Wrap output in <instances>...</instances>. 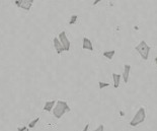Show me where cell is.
Wrapping results in <instances>:
<instances>
[{"mask_svg":"<svg viewBox=\"0 0 157 131\" xmlns=\"http://www.w3.org/2000/svg\"><path fill=\"white\" fill-rule=\"evenodd\" d=\"M154 60H155V63H156V64H157V57H156V58H155Z\"/></svg>","mask_w":157,"mask_h":131,"instance_id":"cell-19","label":"cell"},{"mask_svg":"<svg viewBox=\"0 0 157 131\" xmlns=\"http://www.w3.org/2000/svg\"><path fill=\"white\" fill-rule=\"evenodd\" d=\"M56 105V101H47L44 105V110L47 112H52Z\"/></svg>","mask_w":157,"mask_h":131,"instance_id":"cell-9","label":"cell"},{"mask_svg":"<svg viewBox=\"0 0 157 131\" xmlns=\"http://www.w3.org/2000/svg\"><path fill=\"white\" fill-rule=\"evenodd\" d=\"M70 111V107L65 101H56V105L53 109V115L57 119L62 118L66 113Z\"/></svg>","mask_w":157,"mask_h":131,"instance_id":"cell-1","label":"cell"},{"mask_svg":"<svg viewBox=\"0 0 157 131\" xmlns=\"http://www.w3.org/2000/svg\"><path fill=\"white\" fill-rule=\"evenodd\" d=\"M135 50L138 52V54L141 56V58L143 60H147L149 57V53L151 49H150V46L146 43V41L143 40V41H141L135 47Z\"/></svg>","mask_w":157,"mask_h":131,"instance_id":"cell-2","label":"cell"},{"mask_svg":"<svg viewBox=\"0 0 157 131\" xmlns=\"http://www.w3.org/2000/svg\"><path fill=\"white\" fill-rule=\"evenodd\" d=\"M116 54V51L115 50H111V51H105V52H103V56L105 57L106 59H109V60H112L113 58V56H115Z\"/></svg>","mask_w":157,"mask_h":131,"instance_id":"cell-11","label":"cell"},{"mask_svg":"<svg viewBox=\"0 0 157 131\" xmlns=\"http://www.w3.org/2000/svg\"><path fill=\"white\" fill-rule=\"evenodd\" d=\"M130 72H131V65L130 64H125L124 66V72L122 74V77L124 79L125 83H127L129 81V77H130Z\"/></svg>","mask_w":157,"mask_h":131,"instance_id":"cell-5","label":"cell"},{"mask_svg":"<svg viewBox=\"0 0 157 131\" xmlns=\"http://www.w3.org/2000/svg\"><path fill=\"white\" fill-rule=\"evenodd\" d=\"M26 130H29V129H28V127H26V126L18 127V129H17V131H26Z\"/></svg>","mask_w":157,"mask_h":131,"instance_id":"cell-16","label":"cell"},{"mask_svg":"<svg viewBox=\"0 0 157 131\" xmlns=\"http://www.w3.org/2000/svg\"><path fill=\"white\" fill-rule=\"evenodd\" d=\"M82 48L88 51H93V45L92 42L88 38H83L82 40Z\"/></svg>","mask_w":157,"mask_h":131,"instance_id":"cell-7","label":"cell"},{"mask_svg":"<svg viewBox=\"0 0 157 131\" xmlns=\"http://www.w3.org/2000/svg\"><path fill=\"white\" fill-rule=\"evenodd\" d=\"M33 3H34L33 0H21V5H19V7L25 9L26 11H29V9L32 8Z\"/></svg>","mask_w":157,"mask_h":131,"instance_id":"cell-6","label":"cell"},{"mask_svg":"<svg viewBox=\"0 0 157 131\" xmlns=\"http://www.w3.org/2000/svg\"><path fill=\"white\" fill-rule=\"evenodd\" d=\"M94 131H105V126H103L102 124H101V125H99L98 128L94 129Z\"/></svg>","mask_w":157,"mask_h":131,"instance_id":"cell-15","label":"cell"},{"mask_svg":"<svg viewBox=\"0 0 157 131\" xmlns=\"http://www.w3.org/2000/svg\"><path fill=\"white\" fill-rule=\"evenodd\" d=\"M109 85V82H103V81H99L98 82V86H99V89H105V87H108Z\"/></svg>","mask_w":157,"mask_h":131,"instance_id":"cell-14","label":"cell"},{"mask_svg":"<svg viewBox=\"0 0 157 131\" xmlns=\"http://www.w3.org/2000/svg\"><path fill=\"white\" fill-rule=\"evenodd\" d=\"M77 18H78V15L77 14H73L71 18H70L69 25H74V23L77 22Z\"/></svg>","mask_w":157,"mask_h":131,"instance_id":"cell-13","label":"cell"},{"mask_svg":"<svg viewBox=\"0 0 157 131\" xmlns=\"http://www.w3.org/2000/svg\"><path fill=\"white\" fill-rule=\"evenodd\" d=\"M26 131H29V130H26Z\"/></svg>","mask_w":157,"mask_h":131,"instance_id":"cell-20","label":"cell"},{"mask_svg":"<svg viewBox=\"0 0 157 131\" xmlns=\"http://www.w3.org/2000/svg\"><path fill=\"white\" fill-rule=\"evenodd\" d=\"M146 118V112H145V109L141 107L138 111L136 112V114L133 117V119L130 121V126L132 127H135V126H138L139 124L143 123L145 121Z\"/></svg>","mask_w":157,"mask_h":131,"instance_id":"cell-3","label":"cell"},{"mask_svg":"<svg viewBox=\"0 0 157 131\" xmlns=\"http://www.w3.org/2000/svg\"><path fill=\"white\" fill-rule=\"evenodd\" d=\"M58 39H59L60 43L62 44L63 48H64V51L68 52L69 50H70V46H71V44H70V41H69L67 35H66V33L65 32H61V33H60Z\"/></svg>","mask_w":157,"mask_h":131,"instance_id":"cell-4","label":"cell"},{"mask_svg":"<svg viewBox=\"0 0 157 131\" xmlns=\"http://www.w3.org/2000/svg\"><path fill=\"white\" fill-rule=\"evenodd\" d=\"M88 129H89V124H86V125L84 126V128H83V130H82V131H88Z\"/></svg>","mask_w":157,"mask_h":131,"instance_id":"cell-17","label":"cell"},{"mask_svg":"<svg viewBox=\"0 0 157 131\" xmlns=\"http://www.w3.org/2000/svg\"><path fill=\"white\" fill-rule=\"evenodd\" d=\"M53 44H54V48L56 49V51L58 54H61L62 52H64V48H63L62 44L60 43L58 38H55L54 40H53Z\"/></svg>","mask_w":157,"mask_h":131,"instance_id":"cell-8","label":"cell"},{"mask_svg":"<svg viewBox=\"0 0 157 131\" xmlns=\"http://www.w3.org/2000/svg\"><path fill=\"white\" fill-rule=\"evenodd\" d=\"M121 74H117L116 72H113V87L118 89L120 86V82H121Z\"/></svg>","mask_w":157,"mask_h":131,"instance_id":"cell-10","label":"cell"},{"mask_svg":"<svg viewBox=\"0 0 157 131\" xmlns=\"http://www.w3.org/2000/svg\"><path fill=\"white\" fill-rule=\"evenodd\" d=\"M98 2H99V0H96V1H94V2H93V5H96V4H98Z\"/></svg>","mask_w":157,"mask_h":131,"instance_id":"cell-18","label":"cell"},{"mask_svg":"<svg viewBox=\"0 0 157 131\" xmlns=\"http://www.w3.org/2000/svg\"><path fill=\"white\" fill-rule=\"evenodd\" d=\"M40 121V118L39 117H36V118H35L34 120H32L31 122L29 123V128H34V127L38 124V122Z\"/></svg>","mask_w":157,"mask_h":131,"instance_id":"cell-12","label":"cell"}]
</instances>
